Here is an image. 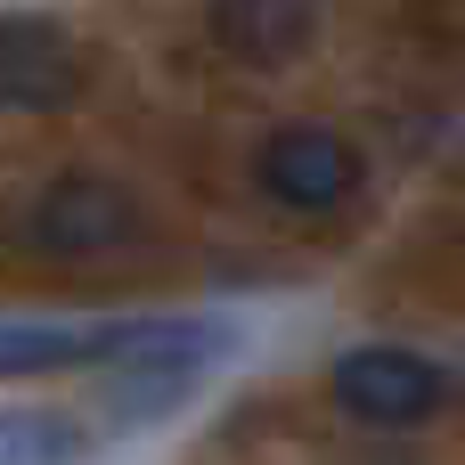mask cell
<instances>
[{
    "instance_id": "obj_1",
    "label": "cell",
    "mask_w": 465,
    "mask_h": 465,
    "mask_svg": "<svg viewBox=\"0 0 465 465\" xmlns=\"http://www.w3.org/2000/svg\"><path fill=\"white\" fill-rule=\"evenodd\" d=\"M221 351H229V327H213V319H114V335H106V368H114L106 376V417L114 425L172 417Z\"/></svg>"
},
{
    "instance_id": "obj_2",
    "label": "cell",
    "mask_w": 465,
    "mask_h": 465,
    "mask_svg": "<svg viewBox=\"0 0 465 465\" xmlns=\"http://www.w3.org/2000/svg\"><path fill=\"white\" fill-rule=\"evenodd\" d=\"M16 229H25V245H33L41 262H106V253H131V245L155 237L147 204H139L123 180H106V172H57V180L25 204Z\"/></svg>"
},
{
    "instance_id": "obj_3",
    "label": "cell",
    "mask_w": 465,
    "mask_h": 465,
    "mask_svg": "<svg viewBox=\"0 0 465 465\" xmlns=\"http://www.w3.org/2000/svg\"><path fill=\"white\" fill-rule=\"evenodd\" d=\"M327 392H335V409L351 417V425H368V433H417V425H433L441 409H450V368L441 360H425V351H409V343H351L335 368H327Z\"/></svg>"
},
{
    "instance_id": "obj_4",
    "label": "cell",
    "mask_w": 465,
    "mask_h": 465,
    "mask_svg": "<svg viewBox=\"0 0 465 465\" xmlns=\"http://www.w3.org/2000/svg\"><path fill=\"white\" fill-rule=\"evenodd\" d=\"M253 188L294 213V221H327L368 188V155L335 131V123H278L253 147Z\"/></svg>"
},
{
    "instance_id": "obj_5",
    "label": "cell",
    "mask_w": 465,
    "mask_h": 465,
    "mask_svg": "<svg viewBox=\"0 0 465 465\" xmlns=\"http://www.w3.org/2000/svg\"><path fill=\"white\" fill-rule=\"evenodd\" d=\"M82 98V49L49 16H0V114H65Z\"/></svg>"
},
{
    "instance_id": "obj_6",
    "label": "cell",
    "mask_w": 465,
    "mask_h": 465,
    "mask_svg": "<svg viewBox=\"0 0 465 465\" xmlns=\"http://www.w3.org/2000/svg\"><path fill=\"white\" fill-rule=\"evenodd\" d=\"M204 25H213V41H221L237 65H253V74H278V65H294V57L319 41V8H294V0H221Z\"/></svg>"
},
{
    "instance_id": "obj_7",
    "label": "cell",
    "mask_w": 465,
    "mask_h": 465,
    "mask_svg": "<svg viewBox=\"0 0 465 465\" xmlns=\"http://www.w3.org/2000/svg\"><path fill=\"white\" fill-rule=\"evenodd\" d=\"M114 319H0V384L8 376H57V368H106Z\"/></svg>"
},
{
    "instance_id": "obj_8",
    "label": "cell",
    "mask_w": 465,
    "mask_h": 465,
    "mask_svg": "<svg viewBox=\"0 0 465 465\" xmlns=\"http://www.w3.org/2000/svg\"><path fill=\"white\" fill-rule=\"evenodd\" d=\"M90 425L65 409H0V465H82Z\"/></svg>"
}]
</instances>
